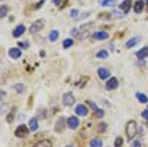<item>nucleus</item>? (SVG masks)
Listing matches in <instances>:
<instances>
[{
	"instance_id": "16",
	"label": "nucleus",
	"mask_w": 148,
	"mask_h": 147,
	"mask_svg": "<svg viewBox=\"0 0 148 147\" xmlns=\"http://www.w3.org/2000/svg\"><path fill=\"white\" fill-rule=\"evenodd\" d=\"M139 41H140L139 38H138V37H134V38H132V39L129 40V41H127L126 44H125V46H126L127 48H133V46H135L136 44L139 43Z\"/></svg>"
},
{
	"instance_id": "7",
	"label": "nucleus",
	"mask_w": 148,
	"mask_h": 147,
	"mask_svg": "<svg viewBox=\"0 0 148 147\" xmlns=\"http://www.w3.org/2000/svg\"><path fill=\"white\" fill-rule=\"evenodd\" d=\"M93 26V23H88V24H84L80 27V33H81V39H85V38L88 37L89 35V30L90 28Z\"/></svg>"
},
{
	"instance_id": "10",
	"label": "nucleus",
	"mask_w": 148,
	"mask_h": 147,
	"mask_svg": "<svg viewBox=\"0 0 148 147\" xmlns=\"http://www.w3.org/2000/svg\"><path fill=\"white\" fill-rule=\"evenodd\" d=\"M131 8V0H123L122 3L120 4V9L123 11L125 14L128 13Z\"/></svg>"
},
{
	"instance_id": "9",
	"label": "nucleus",
	"mask_w": 148,
	"mask_h": 147,
	"mask_svg": "<svg viewBox=\"0 0 148 147\" xmlns=\"http://www.w3.org/2000/svg\"><path fill=\"white\" fill-rule=\"evenodd\" d=\"M75 112L78 115H80V117H86L89 113V110L84 105H78L75 109Z\"/></svg>"
},
{
	"instance_id": "11",
	"label": "nucleus",
	"mask_w": 148,
	"mask_h": 147,
	"mask_svg": "<svg viewBox=\"0 0 148 147\" xmlns=\"http://www.w3.org/2000/svg\"><path fill=\"white\" fill-rule=\"evenodd\" d=\"M26 32V28L24 25H18L13 31V37L14 38H20L24 33Z\"/></svg>"
},
{
	"instance_id": "41",
	"label": "nucleus",
	"mask_w": 148,
	"mask_h": 147,
	"mask_svg": "<svg viewBox=\"0 0 148 147\" xmlns=\"http://www.w3.org/2000/svg\"><path fill=\"white\" fill-rule=\"evenodd\" d=\"M147 12H148V4H147Z\"/></svg>"
},
{
	"instance_id": "24",
	"label": "nucleus",
	"mask_w": 148,
	"mask_h": 147,
	"mask_svg": "<svg viewBox=\"0 0 148 147\" xmlns=\"http://www.w3.org/2000/svg\"><path fill=\"white\" fill-rule=\"evenodd\" d=\"M101 4H102L103 6H105V7H115L116 4V0H103L102 2H101Z\"/></svg>"
},
{
	"instance_id": "39",
	"label": "nucleus",
	"mask_w": 148,
	"mask_h": 147,
	"mask_svg": "<svg viewBox=\"0 0 148 147\" xmlns=\"http://www.w3.org/2000/svg\"><path fill=\"white\" fill-rule=\"evenodd\" d=\"M144 4H148V0H141Z\"/></svg>"
},
{
	"instance_id": "29",
	"label": "nucleus",
	"mask_w": 148,
	"mask_h": 147,
	"mask_svg": "<svg viewBox=\"0 0 148 147\" xmlns=\"http://www.w3.org/2000/svg\"><path fill=\"white\" fill-rule=\"evenodd\" d=\"M103 143L100 139H93L90 142V147H102Z\"/></svg>"
},
{
	"instance_id": "21",
	"label": "nucleus",
	"mask_w": 148,
	"mask_h": 147,
	"mask_svg": "<svg viewBox=\"0 0 148 147\" xmlns=\"http://www.w3.org/2000/svg\"><path fill=\"white\" fill-rule=\"evenodd\" d=\"M58 37H59V32H58V31H57V30L50 31V33H49V35H48L49 41L52 42V43L57 42V40L58 39Z\"/></svg>"
},
{
	"instance_id": "25",
	"label": "nucleus",
	"mask_w": 148,
	"mask_h": 147,
	"mask_svg": "<svg viewBox=\"0 0 148 147\" xmlns=\"http://www.w3.org/2000/svg\"><path fill=\"white\" fill-rule=\"evenodd\" d=\"M96 56H97L98 58H101V59H106V58H108V56H109V52L105 50H102L99 52H97Z\"/></svg>"
},
{
	"instance_id": "35",
	"label": "nucleus",
	"mask_w": 148,
	"mask_h": 147,
	"mask_svg": "<svg viewBox=\"0 0 148 147\" xmlns=\"http://www.w3.org/2000/svg\"><path fill=\"white\" fill-rule=\"evenodd\" d=\"M78 34H79V32H78V30L76 28H73L72 30H71V35L72 36H78Z\"/></svg>"
},
{
	"instance_id": "4",
	"label": "nucleus",
	"mask_w": 148,
	"mask_h": 147,
	"mask_svg": "<svg viewBox=\"0 0 148 147\" xmlns=\"http://www.w3.org/2000/svg\"><path fill=\"white\" fill-rule=\"evenodd\" d=\"M62 103H63L64 106H72V105L75 103V98H74V96L71 94L70 92L69 93H65V94L63 95V97H62Z\"/></svg>"
},
{
	"instance_id": "3",
	"label": "nucleus",
	"mask_w": 148,
	"mask_h": 147,
	"mask_svg": "<svg viewBox=\"0 0 148 147\" xmlns=\"http://www.w3.org/2000/svg\"><path fill=\"white\" fill-rule=\"evenodd\" d=\"M44 21L42 19H39L31 25L30 29H29V32L31 34H36V33L40 32L44 28Z\"/></svg>"
},
{
	"instance_id": "33",
	"label": "nucleus",
	"mask_w": 148,
	"mask_h": 147,
	"mask_svg": "<svg viewBox=\"0 0 148 147\" xmlns=\"http://www.w3.org/2000/svg\"><path fill=\"white\" fill-rule=\"evenodd\" d=\"M141 115H142L143 119H145L146 121H148V110H144L142 113H141Z\"/></svg>"
},
{
	"instance_id": "13",
	"label": "nucleus",
	"mask_w": 148,
	"mask_h": 147,
	"mask_svg": "<svg viewBox=\"0 0 148 147\" xmlns=\"http://www.w3.org/2000/svg\"><path fill=\"white\" fill-rule=\"evenodd\" d=\"M98 75L102 80H106L107 78L110 77L111 73H110V71L108 69H106V68L101 67V68H99V69H98Z\"/></svg>"
},
{
	"instance_id": "14",
	"label": "nucleus",
	"mask_w": 148,
	"mask_h": 147,
	"mask_svg": "<svg viewBox=\"0 0 148 147\" xmlns=\"http://www.w3.org/2000/svg\"><path fill=\"white\" fill-rule=\"evenodd\" d=\"M135 54L136 56H137V58L139 59H143L145 58V57H148V48L147 46H144V48H142L141 50H138Z\"/></svg>"
},
{
	"instance_id": "23",
	"label": "nucleus",
	"mask_w": 148,
	"mask_h": 147,
	"mask_svg": "<svg viewBox=\"0 0 148 147\" xmlns=\"http://www.w3.org/2000/svg\"><path fill=\"white\" fill-rule=\"evenodd\" d=\"M136 98L137 100L142 104H146L148 102V98L146 95H144L143 93H136Z\"/></svg>"
},
{
	"instance_id": "40",
	"label": "nucleus",
	"mask_w": 148,
	"mask_h": 147,
	"mask_svg": "<svg viewBox=\"0 0 148 147\" xmlns=\"http://www.w3.org/2000/svg\"><path fill=\"white\" fill-rule=\"evenodd\" d=\"M66 147H73V146H72V145H67Z\"/></svg>"
},
{
	"instance_id": "28",
	"label": "nucleus",
	"mask_w": 148,
	"mask_h": 147,
	"mask_svg": "<svg viewBox=\"0 0 148 147\" xmlns=\"http://www.w3.org/2000/svg\"><path fill=\"white\" fill-rule=\"evenodd\" d=\"M107 124L106 122H101V124H99V126H98V128H97V131L99 133H103V132H105L107 130Z\"/></svg>"
},
{
	"instance_id": "15",
	"label": "nucleus",
	"mask_w": 148,
	"mask_h": 147,
	"mask_svg": "<svg viewBox=\"0 0 148 147\" xmlns=\"http://www.w3.org/2000/svg\"><path fill=\"white\" fill-rule=\"evenodd\" d=\"M33 147H52V142L48 139H44L36 143Z\"/></svg>"
},
{
	"instance_id": "22",
	"label": "nucleus",
	"mask_w": 148,
	"mask_h": 147,
	"mask_svg": "<svg viewBox=\"0 0 148 147\" xmlns=\"http://www.w3.org/2000/svg\"><path fill=\"white\" fill-rule=\"evenodd\" d=\"M16 110H17L16 107H13V109L10 111V113H9V115H7V117H6V121H7L8 124H11V122H12L13 121H14L15 115H16Z\"/></svg>"
},
{
	"instance_id": "8",
	"label": "nucleus",
	"mask_w": 148,
	"mask_h": 147,
	"mask_svg": "<svg viewBox=\"0 0 148 147\" xmlns=\"http://www.w3.org/2000/svg\"><path fill=\"white\" fill-rule=\"evenodd\" d=\"M8 54H9V56H10L11 58L18 59V58H20V57H21L22 52H21V50H20V48H10V50H9Z\"/></svg>"
},
{
	"instance_id": "36",
	"label": "nucleus",
	"mask_w": 148,
	"mask_h": 147,
	"mask_svg": "<svg viewBox=\"0 0 148 147\" xmlns=\"http://www.w3.org/2000/svg\"><path fill=\"white\" fill-rule=\"evenodd\" d=\"M132 147H141V143L138 140H136V141L133 142V144H132Z\"/></svg>"
},
{
	"instance_id": "34",
	"label": "nucleus",
	"mask_w": 148,
	"mask_h": 147,
	"mask_svg": "<svg viewBox=\"0 0 148 147\" xmlns=\"http://www.w3.org/2000/svg\"><path fill=\"white\" fill-rule=\"evenodd\" d=\"M44 2H46V0H41L37 5H35V9H40L42 6V4H44Z\"/></svg>"
},
{
	"instance_id": "20",
	"label": "nucleus",
	"mask_w": 148,
	"mask_h": 147,
	"mask_svg": "<svg viewBox=\"0 0 148 147\" xmlns=\"http://www.w3.org/2000/svg\"><path fill=\"white\" fill-rule=\"evenodd\" d=\"M13 89H14L15 91L18 93V94H23V93L26 91V87H25L24 84L22 83H18V84H15L14 86H13Z\"/></svg>"
},
{
	"instance_id": "27",
	"label": "nucleus",
	"mask_w": 148,
	"mask_h": 147,
	"mask_svg": "<svg viewBox=\"0 0 148 147\" xmlns=\"http://www.w3.org/2000/svg\"><path fill=\"white\" fill-rule=\"evenodd\" d=\"M73 44H74V42L72 39H65L63 41V43H62V46H63L64 48H70L71 46H73Z\"/></svg>"
},
{
	"instance_id": "37",
	"label": "nucleus",
	"mask_w": 148,
	"mask_h": 147,
	"mask_svg": "<svg viewBox=\"0 0 148 147\" xmlns=\"http://www.w3.org/2000/svg\"><path fill=\"white\" fill-rule=\"evenodd\" d=\"M6 96V93L4 92V91H2V90H0V101H2L3 100V98Z\"/></svg>"
},
{
	"instance_id": "17",
	"label": "nucleus",
	"mask_w": 148,
	"mask_h": 147,
	"mask_svg": "<svg viewBox=\"0 0 148 147\" xmlns=\"http://www.w3.org/2000/svg\"><path fill=\"white\" fill-rule=\"evenodd\" d=\"M29 126H30V130L32 131H36L39 128V122H38V119L36 117H32L29 121Z\"/></svg>"
},
{
	"instance_id": "1",
	"label": "nucleus",
	"mask_w": 148,
	"mask_h": 147,
	"mask_svg": "<svg viewBox=\"0 0 148 147\" xmlns=\"http://www.w3.org/2000/svg\"><path fill=\"white\" fill-rule=\"evenodd\" d=\"M125 133L128 140H131L135 137L137 134V124L135 121H131L127 122L126 126H125Z\"/></svg>"
},
{
	"instance_id": "5",
	"label": "nucleus",
	"mask_w": 148,
	"mask_h": 147,
	"mask_svg": "<svg viewBox=\"0 0 148 147\" xmlns=\"http://www.w3.org/2000/svg\"><path fill=\"white\" fill-rule=\"evenodd\" d=\"M118 86V79H116V77L110 78V79L107 81V83H106V89H107V90H110V91L115 90Z\"/></svg>"
},
{
	"instance_id": "32",
	"label": "nucleus",
	"mask_w": 148,
	"mask_h": 147,
	"mask_svg": "<svg viewBox=\"0 0 148 147\" xmlns=\"http://www.w3.org/2000/svg\"><path fill=\"white\" fill-rule=\"evenodd\" d=\"M95 115H96V117H97L98 119H101V117H104V115H105L104 110H102V109H98V110L95 112Z\"/></svg>"
},
{
	"instance_id": "30",
	"label": "nucleus",
	"mask_w": 148,
	"mask_h": 147,
	"mask_svg": "<svg viewBox=\"0 0 148 147\" xmlns=\"http://www.w3.org/2000/svg\"><path fill=\"white\" fill-rule=\"evenodd\" d=\"M123 143V139L122 137H116L115 140V147H122Z\"/></svg>"
},
{
	"instance_id": "19",
	"label": "nucleus",
	"mask_w": 148,
	"mask_h": 147,
	"mask_svg": "<svg viewBox=\"0 0 148 147\" xmlns=\"http://www.w3.org/2000/svg\"><path fill=\"white\" fill-rule=\"evenodd\" d=\"M143 8H144V3H143L141 0H138V1L135 2V4H134V12L135 13H141L143 10Z\"/></svg>"
},
{
	"instance_id": "18",
	"label": "nucleus",
	"mask_w": 148,
	"mask_h": 147,
	"mask_svg": "<svg viewBox=\"0 0 148 147\" xmlns=\"http://www.w3.org/2000/svg\"><path fill=\"white\" fill-rule=\"evenodd\" d=\"M65 128V121H64V117H60L59 121H57V126H55V130L57 132H61L62 130Z\"/></svg>"
},
{
	"instance_id": "6",
	"label": "nucleus",
	"mask_w": 148,
	"mask_h": 147,
	"mask_svg": "<svg viewBox=\"0 0 148 147\" xmlns=\"http://www.w3.org/2000/svg\"><path fill=\"white\" fill-rule=\"evenodd\" d=\"M79 124H80L79 119L76 117H70L67 119V126H68V128H71V130H76V128L79 126Z\"/></svg>"
},
{
	"instance_id": "2",
	"label": "nucleus",
	"mask_w": 148,
	"mask_h": 147,
	"mask_svg": "<svg viewBox=\"0 0 148 147\" xmlns=\"http://www.w3.org/2000/svg\"><path fill=\"white\" fill-rule=\"evenodd\" d=\"M29 128L26 124H20L19 126L15 130L14 134L15 136L18 137V138H25L29 135Z\"/></svg>"
},
{
	"instance_id": "12",
	"label": "nucleus",
	"mask_w": 148,
	"mask_h": 147,
	"mask_svg": "<svg viewBox=\"0 0 148 147\" xmlns=\"http://www.w3.org/2000/svg\"><path fill=\"white\" fill-rule=\"evenodd\" d=\"M94 39L98 40V41H104V40H107L109 38V34L107 32H104V31H99V32H95L93 35Z\"/></svg>"
},
{
	"instance_id": "38",
	"label": "nucleus",
	"mask_w": 148,
	"mask_h": 147,
	"mask_svg": "<svg viewBox=\"0 0 148 147\" xmlns=\"http://www.w3.org/2000/svg\"><path fill=\"white\" fill-rule=\"evenodd\" d=\"M52 2H53V3H54L57 6H58L60 3H61V0H52Z\"/></svg>"
},
{
	"instance_id": "26",
	"label": "nucleus",
	"mask_w": 148,
	"mask_h": 147,
	"mask_svg": "<svg viewBox=\"0 0 148 147\" xmlns=\"http://www.w3.org/2000/svg\"><path fill=\"white\" fill-rule=\"evenodd\" d=\"M8 14V7L5 5H2L0 6V19H2V18L6 17Z\"/></svg>"
},
{
	"instance_id": "31",
	"label": "nucleus",
	"mask_w": 148,
	"mask_h": 147,
	"mask_svg": "<svg viewBox=\"0 0 148 147\" xmlns=\"http://www.w3.org/2000/svg\"><path fill=\"white\" fill-rule=\"evenodd\" d=\"M78 14H79V11H78V9H72V10L70 11V14H69V16H70V18H72V19H75V18H77Z\"/></svg>"
}]
</instances>
